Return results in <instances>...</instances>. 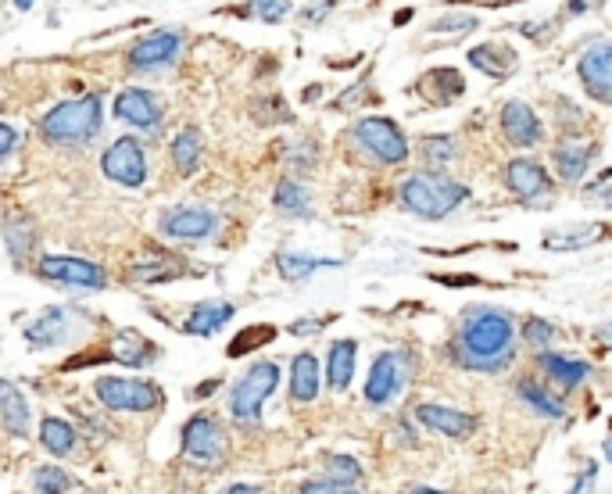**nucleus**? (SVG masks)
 Segmentation results:
<instances>
[{"label": "nucleus", "instance_id": "7", "mask_svg": "<svg viewBox=\"0 0 612 494\" xmlns=\"http://www.w3.org/2000/svg\"><path fill=\"white\" fill-rule=\"evenodd\" d=\"M104 176L122 183V187H140L147 179V158L144 147L136 144L133 137H122L104 151Z\"/></svg>", "mask_w": 612, "mask_h": 494}, {"label": "nucleus", "instance_id": "38", "mask_svg": "<svg viewBox=\"0 0 612 494\" xmlns=\"http://www.w3.org/2000/svg\"><path fill=\"white\" fill-rule=\"evenodd\" d=\"M587 197H591V201H598V205L612 208V169H605L595 183H587Z\"/></svg>", "mask_w": 612, "mask_h": 494}, {"label": "nucleus", "instance_id": "21", "mask_svg": "<svg viewBox=\"0 0 612 494\" xmlns=\"http://www.w3.org/2000/svg\"><path fill=\"white\" fill-rule=\"evenodd\" d=\"M355 341H333L330 348V358H326V380H330L333 391H344L351 384V376H355Z\"/></svg>", "mask_w": 612, "mask_h": 494}, {"label": "nucleus", "instance_id": "31", "mask_svg": "<svg viewBox=\"0 0 612 494\" xmlns=\"http://www.w3.org/2000/svg\"><path fill=\"white\" fill-rule=\"evenodd\" d=\"M4 240H8L11 255L26 258L33 251V222L22 219V215H8L4 219Z\"/></svg>", "mask_w": 612, "mask_h": 494}, {"label": "nucleus", "instance_id": "33", "mask_svg": "<svg viewBox=\"0 0 612 494\" xmlns=\"http://www.w3.org/2000/svg\"><path fill=\"white\" fill-rule=\"evenodd\" d=\"M33 484H36V491H40V494H65L68 487H72V477H68L65 469H58V466H40L33 473Z\"/></svg>", "mask_w": 612, "mask_h": 494}, {"label": "nucleus", "instance_id": "39", "mask_svg": "<svg viewBox=\"0 0 612 494\" xmlns=\"http://www.w3.org/2000/svg\"><path fill=\"white\" fill-rule=\"evenodd\" d=\"M301 494H358L355 484H337V480H312L301 487Z\"/></svg>", "mask_w": 612, "mask_h": 494}, {"label": "nucleus", "instance_id": "13", "mask_svg": "<svg viewBox=\"0 0 612 494\" xmlns=\"http://www.w3.org/2000/svg\"><path fill=\"white\" fill-rule=\"evenodd\" d=\"M405 376H408L405 358H401V355H380L373 362V373H369L366 398L373 401V405H387V401H394V394L401 391Z\"/></svg>", "mask_w": 612, "mask_h": 494}, {"label": "nucleus", "instance_id": "49", "mask_svg": "<svg viewBox=\"0 0 612 494\" xmlns=\"http://www.w3.org/2000/svg\"><path fill=\"white\" fill-rule=\"evenodd\" d=\"M408 494H441V491H430V487H412Z\"/></svg>", "mask_w": 612, "mask_h": 494}, {"label": "nucleus", "instance_id": "15", "mask_svg": "<svg viewBox=\"0 0 612 494\" xmlns=\"http://www.w3.org/2000/svg\"><path fill=\"white\" fill-rule=\"evenodd\" d=\"M179 43H183V40H179V33L162 29V33H151V36H144V40L136 43L133 51H129V61H133L136 69H162V65L176 61Z\"/></svg>", "mask_w": 612, "mask_h": 494}, {"label": "nucleus", "instance_id": "32", "mask_svg": "<svg viewBox=\"0 0 612 494\" xmlns=\"http://www.w3.org/2000/svg\"><path fill=\"white\" fill-rule=\"evenodd\" d=\"M519 398L527 401V405H534L541 416H552V419L566 416V405H562L555 394H548L544 387H537V384H519Z\"/></svg>", "mask_w": 612, "mask_h": 494}, {"label": "nucleus", "instance_id": "10", "mask_svg": "<svg viewBox=\"0 0 612 494\" xmlns=\"http://www.w3.org/2000/svg\"><path fill=\"white\" fill-rule=\"evenodd\" d=\"M215 226H219L215 212L197 208V205H179L162 215V233L176 240H204V237H212Z\"/></svg>", "mask_w": 612, "mask_h": 494}, {"label": "nucleus", "instance_id": "14", "mask_svg": "<svg viewBox=\"0 0 612 494\" xmlns=\"http://www.w3.org/2000/svg\"><path fill=\"white\" fill-rule=\"evenodd\" d=\"M505 183L523 201H537V197H544L552 190V179H548V172L534 158H512L509 169H505Z\"/></svg>", "mask_w": 612, "mask_h": 494}, {"label": "nucleus", "instance_id": "46", "mask_svg": "<svg viewBox=\"0 0 612 494\" xmlns=\"http://www.w3.org/2000/svg\"><path fill=\"white\" fill-rule=\"evenodd\" d=\"M591 480H595V466H587V469H584V480H580V484H577V487H573V491H570V494H584V491H587V487H591Z\"/></svg>", "mask_w": 612, "mask_h": 494}, {"label": "nucleus", "instance_id": "9", "mask_svg": "<svg viewBox=\"0 0 612 494\" xmlns=\"http://www.w3.org/2000/svg\"><path fill=\"white\" fill-rule=\"evenodd\" d=\"M183 452L187 459L194 462H219L222 452H226V437H222L219 423L212 416H194L187 426H183Z\"/></svg>", "mask_w": 612, "mask_h": 494}, {"label": "nucleus", "instance_id": "16", "mask_svg": "<svg viewBox=\"0 0 612 494\" xmlns=\"http://www.w3.org/2000/svg\"><path fill=\"white\" fill-rule=\"evenodd\" d=\"M502 129H505V137H509V144H516V147H534L537 140L544 137L541 119H537L534 108H527L523 101L505 104V108H502Z\"/></svg>", "mask_w": 612, "mask_h": 494}, {"label": "nucleus", "instance_id": "22", "mask_svg": "<svg viewBox=\"0 0 612 494\" xmlns=\"http://www.w3.org/2000/svg\"><path fill=\"white\" fill-rule=\"evenodd\" d=\"M290 394L294 401H312L319 394V362L308 351L290 362Z\"/></svg>", "mask_w": 612, "mask_h": 494}, {"label": "nucleus", "instance_id": "40", "mask_svg": "<svg viewBox=\"0 0 612 494\" xmlns=\"http://www.w3.org/2000/svg\"><path fill=\"white\" fill-rule=\"evenodd\" d=\"M523 333H527L530 341L544 344V341H552V337H555V326H552V323H544V319H527Z\"/></svg>", "mask_w": 612, "mask_h": 494}, {"label": "nucleus", "instance_id": "1", "mask_svg": "<svg viewBox=\"0 0 612 494\" xmlns=\"http://www.w3.org/2000/svg\"><path fill=\"white\" fill-rule=\"evenodd\" d=\"M512 319L494 308H476L462 323L459 344H455V358L462 366L473 369H502L512 358Z\"/></svg>", "mask_w": 612, "mask_h": 494}, {"label": "nucleus", "instance_id": "35", "mask_svg": "<svg viewBox=\"0 0 612 494\" xmlns=\"http://www.w3.org/2000/svg\"><path fill=\"white\" fill-rule=\"evenodd\" d=\"M272 337H276V330L272 326H251V330H244L237 337V341L230 344V355L233 358H240V355H247V351H255V348H262V344H269Z\"/></svg>", "mask_w": 612, "mask_h": 494}, {"label": "nucleus", "instance_id": "11", "mask_svg": "<svg viewBox=\"0 0 612 494\" xmlns=\"http://www.w3.org/2000/svg\"><path fill=\"white\" fill-rule=\"evenodd\" d=\"M115 115H119L122 122H129V126L136 129H151L162 122L165 115V104L158 94H151V90H140V86H133V90H122L119 101H115Z\"/></svg>", "mask_w": 612, "mask_h": 494}, {"label": "nucleus", "instance_id": "17", "mask_svg": "<svg viewBox=\"0 0 612 494\" xmlns=\"http://www.w3.org/2000/svg\"><path fill=\"white\" fill-rule=\"evenodd\" d=\"M469 65L487 72V76H494V79H502L516 69V51L505 47V43H480V47L469 51Z\"/></svg>", "mask_w": 612, "mask_h": 494}, {"label": "nucleus", "instance_id": "34", "mask_svg": "<svg viewBox=\"0 0 612 494\" xmlns=\"http://www.w3.org/2000/svg\"><path fill=\"white\" fill-rule=\"evenodd\" d=\"M276 208H283V212H290V215H308V194L298 187V183L283 179L280 187H276Z\"/></svg>", "mask_w": 612, "mask_h": 494}, {"label": "nucleus", "instance_id": "26", "mask_svg": "<svg viewBox=\"0 0 612 494\" xmlns=\"http://www.w3.org/2000/svg\"><path fill=\"white\" fill-rule=\"evenodd\" d=\"M65 337V312L61 308H47L36 323L26 326V341L33 348H47V344H58Z\"/></svg>", "mask_w": 612, "mask_h": 494}, {"label": "nucleus", "instance_id": "27", "mask_svg": "<svg viewBox=\"0 0 612 494\" xmlns=\"http://www.w3.org/2000/svg\"><path fill=\"white\" fill-rule=\"evenodd\" d=\"M40 441H43V448L51 455H68L72 448H76V430L65 423V419H43V426H40Z\"/></svg>", "mask_w": 612, "mask_h": 494}, {"label": "nucleus", "instance_id": "19", "mask_svg": "<svg viewBox=\"0 0 612 494\" xmlns=\"http://www.w3.org/2000/svg\"><path fill=\"white\" fill-rule=\"evenodd\" d=\"M595 158V144H584V140H562L555 147V169L562 179H580Z\"/></svg>", "mask_w": 612, "mask_h": 494}, {"label": "nucleus", "instance_id": "2", "mask_svg": "<svg viewBox=\"0 0 612 494\" xmlns=\"http://www.w3.org/2000/svg\"><path fill=\"white\" fill-rule=\"evenodd\" d=\"M101 119H104L101 97L86 94V97H79V101H65L54 111H47L40 122V133L47 144L83 147L101 133Z\"/></svg>", "mask_w": 612, "mask_h": 494}, {"label": "nucleus", "instance_id": "36", "mask_svg": "<svg viewBox=\"0 0 612 494\" xmlns=\"http://www.w3.org/2000/svg\"><path fill=\"white\" fill-rule=\"evenodd\" d=\"M326 466H330V480H337V484H355L362 477V466L351 455H330Z\"/></svg>", "mask_w": 612, "mask_h": 494}, {"label": "nucleus", "instance_id": "3", "mask_svg": "<svg viewBox=\"0 0 612 494\" xmlns=\"http://www.w3.org/2000/svg\"><path fill=\"white\" fill-rule=\"evenodd\" d=\"M469 190L455 179H444L441 172H416L401 183V205L423 219H444L462 205Z\"/></svg>", "mask_w": 612, "mask_h": 494}, {"label": "nucleus", "instance_id": "24", "mask_svg": "<svg viewBox=\"0 0 612 494\" xmlns=\"http://www.w3.org/2000/svg\"><path fill=\"white\" fill-rule=\"evenodd\" d=\"M230 319H233V305H226V301H208V305H197L190 312L183 330L194 333V337H208V333H215L222 323H230Z\"/></svg>", "mask_w": 612, "mask_h": 494}, {"label": "nucleus", "instance_id": "28", "mask_svg": "<svg viewBox=\"0 0 612 494\" xmlns=\"http://www.w3.org/2000/svg\"><path fill=\"white\" fill-rule=\"evenodd\" d=\"M330 258H308V255H294V251H280L276 255V269H280L287 280H305V276H312L315 269H330Z\"/></svg>", "mask_w": 612, "mask_h": 494}, {"label": "nucleus", "instance_id": "50", "mask_svg": "<svg viewBox=\"0 0 612 494\" xmlns=\"http://www.w3.org/2000/svg\"><path fill=\"white\" fill-rule=\"evenodd\" d=\"M605 459H612V441H609V444H605Z\"/></svg>", "mask_w": 612, "mask_h": 494}, {"label": "nucleus", "instance_id": "43", "mask_svg": "<svg viewBox=\"0 0 612 494\" xmlns=\"http://www.w3.org/2000/svg\"><path fill=\"white\" fill-rule=\"evenodd\" d=\"M255 11L269 18V22H280V18L290 11V4H255Z\"/></svg>", "mask_w": 612, "mask_h": 494}, {"label": "nucleus", "instance_id": "30", "mask_svg": "<svg viewBox=\"0 0 612 494\" xmlns=\"http://www.w3.org/2000/svg\"><path fill=\"white\" fill-rule=\"evenodd\" d=\"M602 237V226H573V230H559V233H548L544 244L552 251H577V247H587L591 240Z\"/></svg>", "mask_w": 612, "mask_h": 494}, {"label": "nucleus", "instance_id": "45", "mask_svg": "<svg viewBox=\"0 0 612 494\" xmlns=\"http://www.w3.org/2000/svg\"><path fill=\"white\" fill-rule=\"evenodd\" d=\"M323 319H301V323L290 326V333H308V330H323Z\"/></svg>", "mask_w": 612, "mask_h": 494}, {"label": "nucleus", "instance_id": "25", "mask_svg": "<svg viewBox=\"0 0 612 494\" xmlns=\"http://www.w3.org/2000/svg\"><path fill=\"white\" fill-rule=\"evenodd\" d=\"M172 162H176L179 176H194L197 172V165H201V133L194 126L176 133V140H172Z\"/></svg>", "mask_w": 612, "mask_h": 494}, {"label": "nucleus", "instance_id": "6", "mask_svg": "<svg viewBox=\"0 0 612 494\" xmlns=\"http://www.w3.org/2000/svg\"><path fill=\"white\" fill-rule=\"evenodd\" d=\"M355 140L373 154L376 162L383 165H401L408 158V140L391 119L373 115V119H362L355 126Z\"/></svg>", "mask_w": 612, "mask_h": 494}, {"label": "nucleus", "instance_id": "41", "mask_svg": "<svg viewBox=\"0 0 612 494\" xmlns=\"http://www.w3.org/2000/svg\"><path fill=\"white\" fill-rule=\"evenodd\" d=\"M476 18L473 15H448L441 22H434V33H451V29H473Z\"/></svg>", "mask_w": 612, "mask_h": 494}, {"label": "nucleus", "instance_id": "29", "mask_svg": "<svg viewBox=\"0 0 612 494\" xmlns=\"http://www.w3.org/2000/svg\"><path fill=\"white\" fill-rule=\"evenodd\" d=\"M541 362H544V369L559 380L562 387H573V384H580L587 373H591V366L587 362H580V358H562V355H541Z\"/></svg>", "mask_w": 612, "mask_h": 494}, {"label": "nucleus", "instance_id": "44", "mask_svg": "<svg viewBox=\"0 0 612 494\" xmlns=\"http://www.w3.org/2000/svg\"><path fill=\"white\" fill-rule=\"evenodd\" d=\"M434 280H437V283H448V287H466V283L473 287L476 276H434Z\"/></svg>", "mask_w": 612, "mask_h": 494}, {"label": "nucleus", "instance_id": "23", "mask_svg": "<svg viewBox=\"0 0 612 494\" xmlns=\"http://www.w3.org/2000/svg\"><path fill=\"white\" fill-rule=\"evenodd\" d=\"M111 358H119L122 366H151V358H154V344L144 341L140 333L133 330H122L115 341H111Z\"/></svg>", "mask_w": 612, "mask_h": 494}, {"label": "nucleus", "instance_id": "37", "mask_svg": "<svg viewBox=\"0 0 612 494\" xmlns=\"http://www.w3.org/2000/svg\"><path fill=\"white\" fill-rule=\"evenodd\" d=\"M451 154H455V144H451L448 137H426L423 140V162L444 165V162H451Z\"/></svg>", "mask_w": 612, "mask_h": 494}, {"label": "nucleus", "instance_id": "42", "mask_svg": "<svg viewBox=\"0 0 612 494\" xmlns=\"http://www.w3.org/2000/svg\"><path fill=\"white\" fill-rule=\"evenodd\" d=\"M15 147H18V133L11 126H4V122H0V162H4V158L15 151Z\"/></svg>", "mask_w": 612, "mask_h": 494}, {"label": "nucleus", "instance_id": "12", "mask_svg": "<svg viewBox=\"0 0 612 494\" xmlns=\"http://www.w3.org/2000/svg\"><path fill=\"white\" fill-rule=\"evenodd\" d=\"M580 83H584V90L595 101L612 104V43L591 47L580 58Z\"/></svg>", "mask_w": 612, "mask_h": 494}, {"label": "nucleus", "instance_id": "20", "mask_svg": "<svg viewBox=\"0 0 612 494\" xmlns=\"http://www.w3.org/2000/svg\"><path fill=\"white\" fill-rule=\"evenodd\" d=\"M416 416L423 419L430 430H441L448 437H462L473 430V419L466 412H455V409H444V405H419Z\"/></svg>", "mask_w": 612, "mask_h": 494}, {"label": "nucleus", "instance_id": "18", "mask_svg": "<svg viewBox=\"0 0 612 494\" xmlns=\"http://www.w3.org/2000/svg\"><path fill=\"white\" fill-rule=\"evenodd\" d=\"M0 419L8 426L15 437H26L29 434V405H26V394L18 391L11 380H0Z\"/></svg>", "mask_w": 612, "mask_h": 494}, {"label": "nucleus", "instance_id": "48", "mask_svg": "<svg viewBox=\"0 0 612 494\" xmlns=\"http://www.w3.org/2000/svg\"><path fill=\"white\" fill-rule=\"evenodd\" d=\"M212 391H215V380H212V384H201V387H197V394H201V398H208Z\"/></svg>", "mask_w": 612, "mask_h": 494}, {"label": "nucleus", "instance_id": "5", "mask_svg": "<svg viewBox=\"0 0 612 494\" xmlns=\"http://www.w3.org/2000/svg\"><path fill=\"white\" fill-rule=\"evenodd\" d=\"M97 398L115 412H151L162 405V391L147 380H126V376H104L97 380Z\"/></svg>", "mask_w": 612, "mask_h": 494}, {"label": "nucleus", "instance_id": "4", "mask_svg": "<svg viewBox=\"0 0 612 494\" xmlns=\"http://www.w3.org/2000/svg\"><path fill=\"white\" fill-rule=\"evenodd\" d=\"M276 384H280V366H276V362H255V366L240 376L237 387H233V394H230L233 416H237L240 423H258L265 398L276 391Z\"/></svg>", "mask_w": 612, "mask_h": 494}, {"label": "nucleus", "instance_id": "47", "mask_svg": "<svg viewBox=\"0 0 612 494\" xmlns=\"http://www.w3.org/2000/svg\"><path fill=\"white\" fill-rule=\"evenodd\" d=\"M226 494H258L255 487H247V484H237V487H230Z\"/></svg>", "mask_w": 612, "mask_h": 494}, {"label": "nucleus", "instance_id": "8", "mask_svg": "<svg viewBox=\"0 0 612 494\" xmlns=\"http://www.w3.org/2000/svg\"><path fill=\"white\" fill-rule=\"evenodd\" d=\"M40 276L51 283H65V287H86V290H101L104 273L94 262H83V258H65V255H47L40 262Z\"/></svg>", "mask_w": 612, "mask_h": 494}]
</instances>
